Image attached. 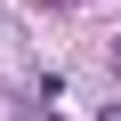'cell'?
Wrapping results in <instances>:
<instances>
[{"label": "cell", "mask_w": 121, "mask_h": 121, "mask_svg": "<svg viewBox=\"0 0 121 121\" xmlns=\"http://www.w3.org/2000/svg\"><path fill=\"white\" fill-rule=\"evenodd\" d=\"M105 121H121V105H105Z\"/></svg>", "instance_id": "6da1fadb"}]
</instances>
